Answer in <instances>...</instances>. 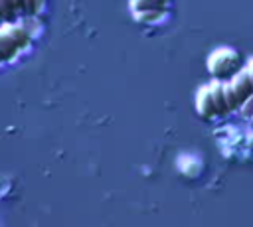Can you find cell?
<instances>
[{
    "label": "cell",
    "mask_w": 253,
    "mask_h": 227,
    "mask_svg": "<svg viewBox=\"0 0 253 227\" xmlns=\"http://www.w3.org/2000/svg\"><path fill=\"white\" fill-rule=\"evenodd\" d=\"M32 41V34L22 22H4L0 26V63L12 61Z\"/></svg>",
    "instance_id": "1"
},
{
    "label": "cell",
    "mask_w": 253,
    "mask_h": 227,
    "mask_svg": "<svg viewBox=\"0 0 253 227\" xmlns=\"http://www.w3.org/2000/svg\"><path fill=\"white\" fill-rule=\"evenodd\" d=\"M229 81H231V85H233V91H235V97H237V103H239V109H241V105L253 95V81H251V77H249L247 67L239 69Z\"/></svg>",
    "instance_id": "2"
},
{
    "label": "cell",
    "mask_w": 253,
    "mask_h": 227,
    "mask_svg": "<svg viewBox=\"0 0 253 227\" xmlns=\"http://www.w3.org/2000/svg\"><path fill=\"white\" fill-rule=\"evenodd\" d=\"M196 111L204 118H215L217 116V111H215V103H213L211 87L210 85H204V87L198 89V95H196Z\"/></svg>",
    "instance_id": "3"
},
{
    "label": "cell",
    "mask_w": 253,
    "mask_h": 227,
    "mask_svg": "<svg viewBox=\"0 0 253 227\" xmlns=\"http://www.w3.org/2000/svg\"><path fill=\"white\" fill-rule=\"evenodd\" d=\"M211 87V97H213V103H215V111H217V116H225L227 113H231V107L225 99V93H223V81L215 79L213 83H210Z\"/></svg>",
    "instance_id": "4"
},
{
    "label": "cell",
    "mask_w": 253,
    "mask_h": 227,
    "mask_svg": "<svg viewBox=\"0 0 253 227\" xmlns=\"http://www.w3.org/2000/svg\"><path fill=\"white\" fill-rule=\"evenodd\" d=\"M130 2V12L138 10H168L170 0H128Z\"/></svg>",
    "instance_id": "5"
},
{
    "label": "cell",
    "mask_w": 253,
    "mask_h": 227,
    "mask_svg": "<svg viewBox=\"0 0 253 227\" xmlns=\"http://www.w3.org/2000/svg\"><path fill=\"white\" fill-rule=\"evenodd\" d=\"M166 16V10H138L132 12V18L140 24H158Z\"/></svg>",
    "instance_id": "6"
},
{
    "label": "cell",
    "mask_w": 253,
    "mask_h": 227,
    "mask_svg": "<svg viewBox=\"0 0 253 227\" xmlns=\"http://www.w3.org/2000/svg\"><path fill=\"white\" fill-rule=\"evenodd\" d=\"M0 12H2V16H4L6 22H18L22 18L18 14V10H16V6H14L12 0H0Z\"/></svg>",
    "instance_id": "7"
},
{
    "label": "cell",
    "mask_w": 253,
    "mask_h": 227,
    "mask_svg": "<svg viewBox=\"0 0 253 227\" xmlns=\"http://www.w3.org/2000/svg\"><path fill=\"white\" fill-rule=\"evenodd\" d=\"M223 93H225V99H227L231 111H239V103H237V97H235V91H233L231 81H223Z\"/></svg>",
    "instance_id": "8"
},
{
    "label": "cell",
    "mask_w": 253,
    "mask_h": 227,
    "mask_svg": "<svg viewBox=\"0 0 253 227\" xmlns=\"http://www.w3.org/2000/svg\"><path fill=\"white\" fill-rule=\"evenodd\" d=\"M38 2L36 0H24V18H34L38 16Z\"/></svg>",
    "instance_id": "9"
},
{
    "label": "cell",
    "mask_w": 253,
    "mask_h": 227,
    "mask_svg": "<svg viewBox=\"0 0 253 227\" xmlns=\"http://www.w3.org/2000/svg\"><path fill=\"white\" fill-rule=\"evenodd\" d=\"M239 113H241V114H243V116H245L247 120H249V118L253 116V95H251V97H249V99H247V101H245V103L241 105Z\"/></svg>",
    "instance_id": "10"
},
{
    "label": "cell",
    "mask_w": 253,
    "mask_h": 227,
    "mask_svg": "<svg viewBox=\"0 0 253 227\" xmlns=\"http://www.w3.org/2000/svg\"><path fill=\"white\" fill-rule=\"evenodd\" d=\"M12 2H14L16 10H18V14H20V16H24V0H12Z\"/></svg>",
    "instance_id": "11"
},
{
    "label": "cell",
    "mask_w": 253,
    "mask_h": 227,
    "mask_svg": "<svg viewBox=\"0 0 253 227\" xmlns=\"http://www.w3.org/2000/svg\"><path fill=\"white\" fill-rule=\"evenodd\" d=\"M245 67H247V71H249V77H251V81H253V59H249V63H247Z\"/></svg>",
    "instance_id": "12"
},
{
    "label": "cell",
    "mask_w": 253,
    "mask_h": 227,
    "mask_svg": "<svg viewBox=\"0 0 253 227\" xmlns=\"http://www.w3.org/2000/svg\"><path fill=\"white\" fill-rule=\"evenodd\" d=\"M36 2H38V12H42L43 6H45V0H36Z\"/></svg>",
    "instance_id": "13"
},
{
    "label": "cell",
    "mask_w": 253,
    "mask_h": 227,
    "mask_svg": "<svg viewBox=\"0 0 253 227\" xmlns=\"http://www.w3.org/2000/svg\"><path fill=\"white\" fill-rule=\"evenodd\" d=\"M4 22H6V20H4V16H2V12H0V26H2Z\"/></svg>",
    "instance_id": "14"
},
{
    "label": "cell",
    "mask_w": 253,
    "mask_h": 227,
    "mask_svg": "<svg viewBox=\"0 0 253 227\" xmlns=\"http://www.w3.org/2000/svg\"><path fill=\"white\" fill-rule=\"evenodd\" d=\"M249 122H251V124H253V116H251V118H249Z\"/></svg>",
    "instance_id": "15"
}]
</instances>
